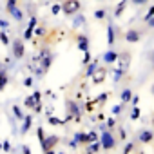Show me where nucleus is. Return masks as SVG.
I'll return each instance as SVG.
<instances>
[{"label":"nucleus","mask_w":154,"mask_h":154,"mask_svg":"<svg viewBox=\"0 0 154 154\" xmlns=\"http://www.w3.org/2000/svg\"><path fill=\"white\" fill-rule=\"evenodd\" d=\"M152 94H154V84H152Z\"/></svg>","instance_id":"nucleus-45"},{"label":"nucleus","mask_w":154,"mask_h":154,"mask_svg":"<svg viewBox=\"0 0 154 154\" xmlns=\"http://www.w3.org/2000/svg\"><path fill=\"white\" fill-rule=\"evenodd\" d=\"M2 150H4V152H9V150H11V143H9L8 140H4V143H2Z\"/></svg>","instance_id":"nucleus-32"},{"label":"nucleus","mask_w":154,"mask_h":154,"mask_svg":"<svg viewBox=\"0 0 154 154\" xmlns=\"http://www.w3.org/2000/svg\"><path fill=\"white\" fill-rule=\"evenodd\" d=\"M49 123H51V125H62V123H65V120H60V118L49 116Z\"/></svg>","instance_id":"nucleus-23"},{"label":"nucleus","mask_w":154,"mask_h":154,"mask_svg":"<svg viewBox=\"0 0 154 154\" xmlns=\"http://www.w3.org/2000/svg\"><path fill=\"white\" fill-rule=\"evenodd\" d=\"M125 8H127V0H122V2L116 6V9H114V17L118 18V17H122L123 15V11H125Z\"/></svg>","instance_id":"nucleus-13"},{"label":"nucleus","mask_w":154,"mask_h":154,"mask_svg":"<svg viewBox=\"0 0 154 154\" xmlns=\"http://www.w3.org/2000/svg\"><path fill=\"white\" fill-rule=\"evenodd\" d=\"M0 150H2V143H0Z\"/></svg>","instance_id":"nucleus-46"},{"label":"nucleus","mask_w":154,"mask_h":154,"mask_svg":"<svg viewBox=\"0 0 154 154\" xmlns=\"http://www.w3.org/2000/svg\"><path fill=\"white\" fill-rule=\"evenodd\" d=\"M0 27H8V22L6 20H0Z\"/></svg>","instance_id":"nucleus-43"},{"label":"nucleus","mask_w":154,"mask_h":154,"mask_svg":"<svg viewBox=\"0 0 154 154\" xmlns=\"http://www.w3.org/2000/svg\"><path fill=\"white\" fill-rule=\"evenodd\" d=\"M94 18H98V20L105 18V9H96L94 11Z\"/></svg>","instance_id":"nucleus-25"},{"label":"nucleus","mask_w":154,"mask_h":154,"mask_svg":"<svg viewBox=\"0 0 154 154\" xmlns=\"http://www.w3.org/2000/svg\"><path fill=\"white\" fill-rule=\"evenodd\" d=\"M13 114L17 116V120H24V114H22V109L18 105H13Z\"/></svg>","instance_id":"nucleus-21"},{"label":"nucleus","mask_w":154,"mask_h":154,"mask_svg":"<svg viewBox=\"0 0 154 154\" xmlns=\"http://www.w3.org/2000/svg\"><path fill=\"white\" fill-rule=\"evenodd\" d=\"M147 0H132V4H136V6H141V4H145Z\"/></svg>","instance_id":"nucleus-39"},{"label":"nucleus","mask_w":154,"mask_h":154,"mask_svg":"<svg viewBox=\"0 0 154 154\" xmlns=\"http://www.w3.org/2000/svg\"><path fill=\"white\" fill-rule=\"evenodd\" d=\"M105 78H107V69H105V67H96V71H94V72H93V76H91L93 84H96V85L103 84V82H105Z\"/></svg>","instance_id":"nucleus-5"},{"label":"nucleus","mask_w":154,"mask_h":154,"mask_svg":"<svg viewBox=\"0 0 154 154\" xmlns=\"http://www.w3.org/2000/svg\"><path fill=\"white\" fill-rule=\"evenodd\" d=\"M131 152H134V143H127V145H125L123 154H131Z\"/></svg>","instance_id":"nucleus-31"},{"label":"nucleus","mask_w":154,"mask_h":154,"mask_svg":"<svg viewBox=\"0 0 154 154\" xmlns=\"http://www.w3.org/2000/svg\"><path fill=\"white\" fill-rule=\"evenodd\" d=\"M33 35H35V29H29V27H27V29L24 31V40H29Z\"/></svg>","instance_id":"nucleus-28"},{"label":"nucleus","mask_w":154,"mask_h":154,"mask_svg":"<svg viewBox=\"0 0 154 154\" xmlns=\"http://www.w3.org/2000/svg\"><path fill=\"white\" fill-rule=\"evenodd\" d=\"M107 44H109V45L114 44V27H112V26L107 27Z\"/></svg>","instance_id":"nucleus-15"},{"label":"nucleus","mask_w":154,"mask_h":154,"mask_svg":"<svg viewBox=\"0 0 154 154\" xmlns=\"http://www.w3.org/2000/svg\"><path fill=\"white\" fill-rule=\"evenodd\" d=\"M9 13H11V17H13L17 22H20V20L24 18V13H22V9H18V8H13V9H9Z\"/></svg>","instance_id":"nucleus-14"},{"label":"nucleus","mask_w":154,"mask_h":154,"mask_svg":"<svg viewBox=\"0 0 154 154\" xmlns=\"http://www.w3.org/2000/svg\"><path fill=\"white\" fill-rule=\"evenodd\" d=\"M36 134H38V140H40V143H44L45 136H44V129H42V127H38V129H36Z\"/></svg>","instance_id":"nucleus-30"},{"label":"nucleus","mask_w":154,"mask_h":154,"mask_svg":"<svg viewBox=\"0 0 154 154\" xmlns=\"http://www.w3.org/2000/svg\"><path fill=\"white\" fill-rule=\"evenodd\" d=\"M131 118H132V120H138V118H140V107H138V105H134V109H132V112H131Z\"/></svg>","instance_id":"nucleus-26"},{"label":"nucleus","mask_w":154,"mask_h":154,"mask_svg":"<svg viewBox=\"0 0 154 154\" xmlns=\"http://www.w3.org/2000/svg\"><path fill=\"white\" fill-rule=\"evenodd\" d=\"M87 138H89V145H91V143H94V141L98 140V134L91 131V132H87Z\"/></svg>","instance_id":"nucleus-27"},{"label":"nucleus","mask_w":154,"mask_h":154,"mask_svg":"<svg viewBox=\"0 0 154 154\" xmlns=\"http://www.w3.org/2000/svg\"><path fill=\"white\" fill-rule=\"evenodd\" d=\"M35 33H36V35H44V33H45V27H42V26H38V27L35 29Z\"/></svg>","instance_id":"nucleus-37"},{"label":"nucleus","mask_w":154,"mask_h":154,"mask_svg":"<svg viewBox=\"0 0 154 154\" xmlns=\"http://www.w3.org/2000/svg\"><path fill=\"white\" fill-rule=\"evenodd\" d=\"M100 147L103 150H111V149L116 147V140H114V136H112L111 131H103L100 134Z\"/></svg>","instance_id":"nucleus-2"},{"label":"nucleus","mask_w":154,"mask_h":154,"mask_svg":"<svg viewBox=\"0 0 154 154\" xmlns=\"http://www.w3.org/2000/svg\"><path fill=\"white\" fill-rule=\"evenodd\" d=\"M107 125H109V127H114V118H111V120H107Z\"/></svg>","instance_id":"nucleus-40"},{"label":"nucleus","mask_w":154,"mask_h":154,"mask_svg":"<svg viewBox=\"0 0 154 154\" xmlns=\"http://www.w3.org/2000/svg\"><path fill=\"white\" fill-rule=\"evenodd\" d=\"M24 154H31V150H29V147H27V145H24Z\"/></svg>","instance_id":"nucleus-42"},{"label":"nucleus","mask_w":154,"mask_h":154,"mask_svg":"<svg viewBox=\"0 0 154 154\" xmlns=\"http://www.w3.org/2000/svg\"><path fill=\"white\" fill-rule=\"evenodd\" d=\"M109 98V94L107 93H103V94H100V96H96L93 102H94V105H100V103H105V100Z\"/></svg>","instance_id":"nucleus-19"},{"label":"nucleus","mask_w":154,"mask_h":154,"mask_svg":"<svg viewBox=\"0 0 154 154\" xmlns=\"http://www.w3.org/2000/svg\"><path fill=\"white\" fill-rule=\"evenodd\" d=\"M13 8H17V0H8V11Z\"/></svg>","instance_id":"nucleus-36"},{"label":"nucleus","mask_w":154,"mask_h":154,"mask_svg":"<svg viewBox=\"0 0 154 154\" xmlns=\"http://www.w3.org/2000/svg\"><path fill=\"white\" fill-rule=\"evenodd\" d=\"M116 60H118V53H114V51H107L103 54V62L105 63H114Z\"/></svg>","instance_id":"nucleus-11"},{"label":"nucleus","mask_w":154,"mask_h":154,"mask_svg":"<svg viewBox=\"0 0 154 154\" xmlns=\"http://www.w3.org/2000/svg\"><path fill=\"white\" fill-rule=\"evenodd\" d=\"M0 42H2V45H9V38L4 31H0Z\"/></svg>","instance_id":"nucleus-24"},{"label":"nucleus","mask_w":154,"mask_h":154,"mask_svg":"<svg viewBox=\"0 0 154 154\" xmlns=\"http://www.w3.org/2000/svg\"><path fill=\"white\" fill-rule=\"evenodd\" d=\"M24 85H26V87H31V85H33V76H27V78L24 80Z\"/></svg>","instance_id":"nucleus-34"},{"label":"nucleus","mask_w":154,"mask_h":154,"mask_svg":"<svg viewBox=\"0 0 154 154\" xmlns=\"http://www.w3.org/2000/svg\"><path fill=\"white\" fill-rule=\"evenodd\" d=\"M131 98H132V93H131V89H125V91L122 93V96H120L122 103H127V102H131Z\"/></svg>","instance_id":"nucleus-16"},{"label":"nucleus","mask_w":154,"mask_h":154,"mask_svg":"<svg viewBox=\"0 0 154 154\" xmlns=\"http://www.w3.org/2000/svg\"><path fill=\"white\" fill-rule=\"evenodd\" d=\"M84 54H85V56H84V65H87V63L91 62V53L87 51V53H84Z\"/></svg>","instance_id":"nucleus-35"},{"label":"nucleus","mask_w":154,"mask_h":154,"mask_svg":"<svg viewBox=\"0 0 154 154\" xmlns=\"http://www.w3.org/2000/svg\"><path fill=\"white\" fill-rule=\"evenodd\" d=\"M96 67H98V62H91V63L87 65V71H85V74H87V76H93V72L96 71Z\"/></svg>","instance_id":"nucleus-18"},{"label":"nucleus","mask_w":154,"mask_h":154,"mask_svg":"<svg viewBox=\"0 0 154 154\" xmlns=\"http://www.w3.org/2000/svg\"><path fill=\"white\" fill-rule=\"evenodd\" d=\"M31 123H33V116H31V114L24 116V123H22V134H27V131L31 129Z\"/></svg>","instance_id":"nucleus-12"},{"label":"nucleus","mask_w":154,"mask_h":154,"mask_svg":"<svg viewBox=\"0 0 154 154\" xmlns=\"http://www.w3.org/2000/svg\"><path fill=\"white\" fill-rule=\"evenodd\" d=\"M125 40H127L129 44H136V42L140 40V33H138L136 29H131V31L125 33Z\"/></svg>","instance_id":"nucleus-9"},{"label":"nucleus","mask_w":154,"mask_h":154,"mask_svg":"<svg viewBox=\"0 0 154 154\" xmlns=\"http://www.w3.org/2000/svg\"><path fill=\"white\" fill-rule=\"evenodd\" d=\"M76 120L78 122L80 120V109H78V105H76V102H72V100H69L67 102V118L65 120Z\"/></svg>","instance_id":"nucleus-3"},{"label":"nucleus","mask_w":154,"mask_h":154,"mask_svg":"<svg viewBox=\"0 0 154 154\" xmlns=\"http://www.w3.org/2000/svg\"><path fill=\"white\" fill-rule=\"evenodd\" d=\"M60 11H62V8H60V4H54V6L51 8V13H53V15H58Z\"/></svg>","instance_id":"nucleus-33"},{"label":"nucleus","mask_w":154,"mask_h":154,"mask_svg":"<svg viewBox=\"0 0 154 154\" xmlns=\"http://www.w3.org/2000/svg\"><path fill=\"white\" fill-rule=\"evenodd\" d=\"M100 149H102V147H100V141H94V143H91V145L87 147V154H96Z\"/></svg>","instance_id":"nucleus-17"},{"label":"nucleus","mask_w":154,"mask_h":154,"mask_svg":"<svg viewBox=\"0 0 154 154\" xmlns=\"http://www.w3.org/2000/svg\"><path fill=\"white\" fill-rule=\"evenodd\" d=\"M24 54H26L24 40H15V42H13V56H15L17 60H20V58H24Z\"/></svg>","instance_id":"nucleus-6"},{"label":"nucleus","mask_w":154,"mask_h":154,"mask_svg":"<svg viewBox=\"0 0 154 154\" xmlns=\"http://www.w3.org/2000/svg\"><path fill=\"white\" fill-rule=\"evenodd\" d=\"M44 154H56L54 150H47V152H44Z\"/></svg>","instance_id":"nucleus-44"},{"label":"nucleus","mask_w":154,"mask_h":154,"mask_svg":"<svg viewBox=\"0 0 154 154\" xmlns=\"http://www.w3.org/2000/svg\"><path fill=\"white\" fill-rule=\"evenodd\" d=\"M154 140V132L152 131H141L140 132V141L141 143H150Z\"/></svg>","instance_id":"nucleus-10"},{"label":"nucleus","mask_w":154,"mask_h":154,"mask_svg":"<svg viewBox=\"0 0 154 154\" xmlns=\"http://www.w3.org/2000/svg\"><path fill=\"white\" fill-rule=\"evenodd\" d=\"M24 105H26V107H29V109H35V107H36V102H35V98H33V96H27Z\"/></svg>","instance_id":"nucleus-20"},{"label":"nucleus","mask_w":154,"mask_h":154,"mask_svg":"<svg viewBox=\"0 0 154 154\" xmlns=\"http://www.w3.org/2000/svg\"><path fill=\"white\" fill-rule=\"evenodd\" d=\"M78 49L84 51V53L89 51V38L85 35H78Z\"/></svg>","instance_id":"nucleus-8"},{"label":"nucleus","mask_w":154,"mask_h":154,"mask_svg":"<svg viewBox=\"0 0 154 154\" xmlns=\"http://www.w3.org/2000/svg\"><path fill=\"white\" fill-rule=\"evenodd\" d=\"M147 26H149V27H154V17H152V18L147 22Z\"/></svg>","instance_id":"nucleus-41"},{"label":"nucleus","mask_w":154,"mask_h":154,"mask_svg":"<svg viewBox=\"0 0 154 154\" xmlns=\"http://www.w3.org/2000/svg\"><path fill=\"white\" fill-rule=\"evenodd\" d=\"M60 154H63V152H60Z\"/></svg>","instance_id":"nucleus-48"},{"label":"nucleus","mask_w":154,"mask_h":154,"mask_svg":"<svg viewBox=\"0 0 154 154\" xmlns=\"http://www.w3.org/2000/svg\"><path fill=\"white\" fill-rule=\"evenodd\" d=\"M112 112H114V114H120V112H122V105H116V107H112Z\"/></svg>","instance_id":"nucleus-38"},{"label":"nucleus","mask_w":154,"mask_h":154,"mask_svg":"<svg viewBox=\"0 0 154 154\" xmlns=\"http://www.w3.org/2000/svg\"><path fill=\"white\" fill-rule=\"evenodd\" d=\"M62 13H65V15H76L80 11V8H82V4H80V0H63L62 2Z\"/></svg>","instance_id":"nucleus-1"},{"label":"nucleus","mask_w":154,"mask_h":154,"mask_svg":"<svg viewBox=\"0 0 154 154\" xmlns=\"http://www.w3.org/2000/svg\"><path fill=\"white\" fill-rule=\"evenodd\" d=\"M152 17H154V6H150V8H149V11H147V15H145V22H149Z\"/></svg>","instance_id":"nucleus-29"},{"label":"nucleus","mask_w":154,"mask_h":154,"mask_svg":"<svg viewBox=\"0 0 154 154\" xmlns=\"http://www.w3.org/2000/svg\"><path fill=\"white\" fill-rule=\"evenodd\" d=\"M58 143H60V138H58L56 134L45 136V140H44V143H42V150H44V152H47V150H53V149H54Z\"/></svg>","instance_id":"nucleus-4"},{"label":"nucleus","mask_w":154,"mask_h":154,"mask_svg":"<svg viewBox=\"0 0 154 154\" xmlns=\"http://www.w3.org/2000/svg\"><path fill=\"white\" fill-rule=\"evenodd\" d=\"M6 85H8V74L4 72L2 76H0V91H4V89H6Z\"/></svg>","instance_id":"nucleus-22"},{"label":"nucleus","mask_w":154,"mask_h":154,"mask_svg":"<svg viewBox=\"0 0 154 154\" xmlns=\"http://www.w3.org/2000/svg\"><path fill=\"white\" fill-rule=\"evenodd\" d=\"M129 63H131V54L129 53H120L118 54V69L125 72L129 69Z\"/></svg>","instance_id":"nucleus-7"},{"label":"nucleus","mask_w":154,"mask_h":154,"mask_svg":"<svg viewBox=\"0 0 154 154\" xmlns=\"http://www.w3.org/2000/svg\"><path fill=\"white\" fill-rule=\"evenodd\" d=\"M152 60H154V54H152Z\"/></svg>","instance_id":"nucleus-47"}]
</instances>
